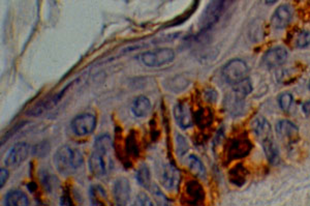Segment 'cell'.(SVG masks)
<instances>
[{
    "instance_id": "1",
    "label": "cell",
    "mask_w": 310,
    "mask_h": 206,
    "mask_svg": "<svg viewBox=\"0 0 310 206\" xmlns=\"http://www.w3.org/2000/svg\"><path fill=\"white\" fill-rule=\"evenodd\" d=\"M112 146V139L109 135H101L96 138L94 149L89 158V169L93 176L102 178L108 175L112 167L110 158Z\"/></svg>"
},
{
    "instance_id": "2",
    "label": "cell",
    "mask_w": 310,
    "mask_h": 206,
    "mask_svg": "<svg viewBox=\"0 0 310 206\" xmlns=\"http://www.w3.org/2000/svg\"><path fill=\"white\" fill-rule=\"evenodd\" d=\"M251 128L254 134L257 136V138L261 140L268 161L273 165H277L280 161L279 150L277 144L275 143L272 129L268 120L263 116L257 117L252 122Z\"/></svg>"
},
{
    "instance_id": "3",
    "label": "cell",
    "mask_w": 310,
    "mask_h": 206,
    "mask_svg": "<svg viewBox=\"0 0 310 206\" xmlns=\"http://www.w3.org/2000/svg\"><path fill=\"white\" fill-rule=\"evenodd\" d=\"M53 162L60 174L68 176L74 174L83 165V156L79 150L64 145L57 149Z\"/></svg>"
},
{
    "instance_id": "4",
    "label": "cell",
    "mask_w": 310,
    "mask_h": 206,
    "mask_svg": "<svg viewBox=\"0 0 310 206\" xmlns=\"http://www.w3.org/2000/svg\"><path fill=\"white\" fill-rule=\"evenodd\" d=\"M222 76L231 86H234L248 78V66L242 59H232L223 67Z\"/></svg>"
},
{
    "instance_id": "5",
    "label": "cell",
    "mask_w": 310,
    "mask_h": 206,
    "mask_svg": "<svg viewBox=\"0 0 310 206\" xmlns=\"http://www.w3.org/2000/svg\"><path fill=\"white\" fill-rule=\"evenodd\" d=\"M175 59V52L170 48L148 51L140 56L142 63L148 67H160L171 63Z\"/></svg>"
},
{
    "instance_id": "6",
    "label": "cell",
    "mask_w": 310,
    "mask_h": 206,
    "mask_svg": "<svg viewBox=\"0 0 310 206\" xmlns=\"http://www.w3.org/2000/svg\"><path fill=\"white\" fill-rule=\"evenodd\" d=\"M252 147L253 145L248 137L246 136L236 137L235 139L231 140L228 144L227 156L229 161L246 158L252 150Z\"/></svg>"
},
{
    "instance_id": "7",
    "label": "cell",
    "mask_w": 310,
    "mask_h": 206,
    "mask_svg": "<svg viewBox=\"0 0 310 206\" xmlns=\"http://www.w3.org/2000/svg\"><path fill=\"white\" fill-rule=\"evenodd\" d=\"M96 127V117L91 113H84L76 116L71 124L75 135L85 137L90 135Z\"/></svg>"
},
{
    "instance_id": "8",
    "label": "cell",
    "mask_w": 310,
    "mask_h": 206,
    "mask_svg": "<svg viewBox=\"0 0 310 206\" xmlns=\"http://www.w3.org/2000/svg\"><path fill=\"white\" fill-rule=\"evenodd\" d=\"M29 151L30 146L26 142H19L15 144L7 154L5 164L11 168H16L20 166L28 158Z\"/></svg>"
},
{
    "instance_id": "9",
    "label": "cell",
    "mask_w": 310,
    "mask_h": 206,
    "mask_svg": "<svg viewBox=\"0 0 310 206\" xmlns=\"http://www.w3.org/2000/svg\"><path fill=\"white\" fill-rule=\"evenodd\" d=\"M181 180L179 169L174 164H167L162 170L161 181L166 190L170 192L176 191Z\"/></svg>"
},
{
    "instance_id": "10",
    "label": "cell",
    "mask_w": 310,
    "mask_h": 206,
    "mask_svg": "<svg viewBox=\"0 0 310 206\" xmlns=\"http://www.w3.org/2000/svg\"><path fill=\"white\" fill-rule=\"evenodd\" d=\"M225 3H226V0H211L210 5L208 6V8H207L203 16L202 24H201L202 30L209 29L218 21Z\"/></svg>"
},
{
    "instance_id": "11",
    "label": "cell",
    "mask_w": 310,
    "mask_h": 206,
    "mask_svg": "<svg viewBox=\"0 0 310 206\" xmlns=\"http://www.w3.org/2000/svg\"><path fill=\"white\" fill-rule=\"evenodd\" d=\"M73 83H74V82H73ZM73 83L68 84L67 86H65L62 90H60V91H59L58 93H56L55 95L51 96V97H48V98H46L45 100L40 101L39 104H37L36 106H33L30 110H28V111H27V114L30 115V116H39V115L43 114L45 111H47V110H49V109H51V108H53L54 106H56V105L58 104V102L60 101V99H62V97H63V95L65 94L66 90L72 86Z\"/></svg>"
},
{
    "instance_id": "12",
    "label": "cell",
    "mask_w": 310,
    "mask_h": 206,
    "mask_svg": "<svg viewBox=\"0 0 310 206\" xmlns=\"http://www.w3.org/2000/svg\"><path fill=\"white\" fill-rule=\"evenodd\" d=\"M287 59V51L283 47H274L265 53L262 59L264 66L274 68L282 65Z\"/></svg>"
},
{
    "instance_id": "13",
    "label": "cell",
    "mask_w": 310,
    "mask_h": 206,
    "mask_svg": "<svg viewBox=\"0 0 310 206\" xmlns=\"http://www.w3.org/2000/svg\"><path fill=\"white\" fill-rule=\"evenodd\" d=\"M174 117L176 123L182 130H188L194 126V117L191 108L186 102H178L175 106Z\"/></svg>"
},
{
    "instance_id": "14",
    "label": "cell",
    "mask_w": 310,
    "mask_h": 206,
    "mask_svg": "<svg viewBox=\"0 0 310 206\" xmlns=\"http://www.w3.org/2000/svg\"><path fill=\"white\" fill-rule=\"evenodd\" d=\"M113 196L117 205H126L130 198L129 181L124 178H118L113 186Z\"/></svg>"
},
{
    "instance_id": "15",
    "label": "cell",
    "mask_w": 310,
    "mask_h": 206,
    "mask_svg": "<svg viewBox=\"0 0 310 206\" xmlns=\"http://www.w3.org/2000/svg\"><path fill=\"white\" fill-rule=\"evenodd\" d=\"M292 19V10L288 5L279 6L272 16V25L277 29L285 28Z\"/></svg>"
},
{
    "instance_id": "16",
    "label": "cell",
    "mask_w": 310,
    "mask_h": 206,
    "mask_svg": "<svg viewBox=\"0 0 310 206\" xmlns=\"http://www.w3.org/2000/svg\"><path fill=\"white\" fill-rule=\"evenodd\" d=\"M276 133L281 140L292 142L298 137L299 130L295 124L283 119L276 124Z\"/></svg>"
},
{
    "instance_id": "17",
    "label": "cell",
    "mask_w": 310,
    "mask_h": 206,
    "mask_svg": "<svg viewBox=\"0 0 310 206\" xmlns=\"http://www.w3.org/2000/svg\"><path fill=\"white\" fill-rule=\"evenodd\" d=\"M185 193L187 195V203L200 204L205 200V192L203 185L197 180H189L185 185Z\"/></svg>"
},
{
    "instance_id": "18",
    "label": "cell",
    "mask_w": 310,
    "mask_h": 206,
    "mask_svg": "<svg viewBox=\"0 0 310 206\" xmlns=\"http://www.w3.org/2000/svg\"><path fill=\"white\" fill-rule=\"evenodd\" d=\"M244 97L235 91L230 93L225 99V108L232 116H238L243 112L244 108Z\"/></svg>"
},
{
    "instance_id": "19",
    "label": "cell",
    "mask_w": 310,
    "mask_h": 206,
    "mask_svg": "<svg viewBox=\"0 0 310 206\" xmlns=\"http://www.w3.org/2000/svg\"><path fill=\"white\" fill-rule=\"evenodd\" d=\"M150 110H151V102L147 96L140 95L134 98L131 106V111L134 116L140 118L145 117L149 114Z\"/></svg>"
},
{
    "instance_id": "20",
    "label": "cell",
    "mask_w": 310,
    "mask_h": 206,
    "mask_svg": "<svg viewBox=\"0 0 310 206\" xmlns=\"http://www.w3.org/2000/svg\"><path fill=\"white\" fill-rule=\"evenodd\" d=\"M247 176L248 171L242 164H238L233 167L229 173L230 181L237 186H242L246 182Z\"/></svg>"
},
{
    "instance_id": "21",
    "label": "cell",
    "mask_w": 310,
    "mask_h": 206,
    "mask_svg": "<svg viewBox=\"0 0 310 206\" xmlns=\"http://www.w3.org/2000/svg\"><path fill=\"white\" fill-rule=\"evenodd\" d=\"M7 206H27L30 204L27 195L19 190L10 191L5 199Z\"/></svg>"
},
{
    "instance_id": "22",
    "label": "cell",
    "mask_w": 310,
    "mask_h": 206,
    "mask_svg": "<svg viewBox=\"0 0 310 206\" xmlns=\"http://www.w3.org/2000/svg\"><path fill=\"white\" fill-rule=\"evenodd\" d=\"M187 164L194 175L200 178H206V169L198 157L191 156L187 160Z\"/></svg>"
},
{
    "instance_id": "23",
    "label": "cell",
    "mask_w": 310,
    "mask_h": 206,
    "mask_svg": "<svg viewBox=\"0 0 310 206\" xmlns=\"http://www.w3.org/2000/svg\"><path fill=\"white\" fill-rule=\"evenodd\" d=\"M136 180L143 187L148 188V190H149L150 186L152 185V182H151V173H150V170H149L147 165L143 164V165L140 166L139 169H137Z\"/></svg>"
},
{
    "instance_id": "24",
    "label": "cell",
    "mask_w": 310,
    "mask_h": 206,
    "mask_svg": "<svg viewBox=\"0 0 310 206\" xmlns=\"http://www.w3.org/2000/svg\"><path fill=\"white\" fill-rule=\"evenodd\" d=\"M136 137H135V134L134 132H131L126 138V141H125V151H126V154L128 157L130 158H136L137 156H139V145H137V142H136Z\"/></svg>"
},
{
    "instance_id": "25",
    "label": "cell",
    "mask_w": 310,
    "mask_h": 206,
    "mask_svg": "<svg viewBox=\"0 0 310 206\" xmlns=\"http://www.w3.org/2000/svg\"><path fill=\"white\" fill-rule=\"evenodd\" d=\"M195 120L201 128L208 127L212 124V112L209 109H201L196 113Z\"/></svg>"
},
{
    "instance_id": "26",
    "label": "cell",
    "mask_w": 310,
    "mask_h": 206,
    "mask_svg": "<svg viewBox=\"0 0 310 206\" xmlns=\"http://www.w3.org/2000/svg\"><path fill=\"white\" fill-rule=\"evenodd\" d=\"M232 87H233V91H235V92H237L241 95H243V96L248 95L252 91V84H251L249 78H247L243 81H241L240 83L234 85V86H232Z\"/></svg>"
},
{
    "instance_id": "27",
    "label": "cell",
    "mask_w": 310,
    "mask_h": 206,
    "mask_svg": "<svg viewBox=\"0 0 310 206\" xmlns=\"http://www.w3.org/2000/svg\"><path fill=\"white\" fill-rule=\"evenodd\" d=\"M292 102H294V96H292V94L289 92L281 93L278 97L279 107L281 108V110L285 112H287L290 109Z\"/></svg>"
},
{
    "instance_id": "28",
    "label": "cell",
    "mask_w": 310,
    "mask_h": 206,
    "mask_svg": "<svg viewBox=\"0 0 310 206\" xmlns=\"http://www.w3.org/2000/svg\"><path fill=\"white\" fill-rule=\"evenodd\" d=\"M295 44H296V47L299 49L307 48L310 45V32L306 30L300 31L296 38Z\"/></svg>"
},
{
    "instance_id": "29",
    "label": "cell",
    "mask_w": 310,
    "mask_h": 206,
    "mask_svg": "<svg viewBox=\"0 0 310 206\" xmlns=\"http://www.w3.org/2000/svg\"><path fill=\"white\" fill-rule=\"evenodd\" d=\"M176 146H177V154L179 157H183L189 148L186 139L180 134L176 135Z\"/></svg>"
},
{
    "instance_id": "30",
    "label": "cell",
    "mask_w": 310,
    "mask_h": 206,
    "mask_svg": "<svg viewBox=\"0 0 310 206\" xmlns=\"http://www.w3.org/2000/svg\"><path fill=\"white\" fill-rule=\"evenodd\" d=\"M49 150H50L49 144L47 142H42L33 147L32 153H33V156H36V157H44L45 154L49 152Z\"/></svg>"
},
{
    "instance_id": "31",
    "label": "cell",
    "mask_w": 310,
    "mask_h": 206,
    "mask_svg": "<svg viewBox=\"0 0 310 206\" xmlns=\"http://www.w3.org/2000/svg\"><path fill=\"white\" fill-rule=\"evenodd\" d=\"M149 190L151 191V193H152V195H153V197L155 198V200H157L158 202H159V204H162V205H165V203L163 202V201H165L167 204H169V202L167 201V198H166V196L162 193V191L160 190V187L159 186H157L155 184H153V186L151 185L150 186V188Z\"/></svg>"
},
{
    "instance_id": "32",
    "label": "cell",
    "mask_w": 310,
    "mask_h": 206,
    "mask_svg": "<svg viewBox=\"0 0 310 206\" xmlns=\"http://www.w3.org/2000/svg\"><path fill=\"white\" fill-rule=\"evenodd\" d=\"M134 204L135 205H141V206H152L153 202L151 201L150 197L147 194L140 193L139 195H137Z\"/></svg>"
},
{
    "instance_id": "33",
    "label": "cell",
    "mask_w": 310,
    "mask_h": 206,
    "mask_svg": "<svg viewBox=\"0 0 310 206\" xmlns=\"http://www.w3.org/2000/svg\"><path fill=\"white\" fill-rule=\"evenodd\" d=\"M9 171L6 168H2L0 169V186L2 188L5 186L8 178H9Z\"/></svg>"
},
{
    "instance_id": "34",
    "label": "cell",
    "mask_w": 310,
    "mask_h": 206,
    "mask_svg": "<svg viewBox=\"0 0 310 206\" xmlns=\"http://www.w3.org/2000/svg\"><path fill=\"white\" fill-rule=\"evenodd\" d=\"M61 205H73V201H72V197L71 195L68 194V192H64V194L61 196Z\"/></svg>"
},
{
    "instance_id": "35",
    "label": "cell",
    "mask_w": 310,
    "mask_h": 206,
    "mask_svg": "<svg viewBox=\"0 0 310 206\" xmlns=\"http://www.w3.org/2000/svg\"><path fill=\"white\" fill-rule=\"evenodd\" d=\"M23 126H24V124H19L18 126H16V127L14 128V130L10 131V132H9V133H8L7 135H6V137H5V138L3 139V144H4L5 142H7V140H8V139H10V138H11V136H12V134L14 135V134H15V132H17V131H18L19 129H21V128H22Z\"/></svg>"
},
{
    "instance_id": "36",
    "label": "cell",
    "mask_w": 310,
    "mask_h": 206,
    "mask_svg": "<svg viewBox=\"0 0 310 206\" xmlns=\"http://www.w3.org/2000/svg\"><path fill=\"white\" fill-rule=\"evenodd\" d=\"M216 97H217V94H216L215 90H213V89L206 92V98H207V100H209V101H215Z\"/></svg>"
},
{
    "instance_id": "37",
    "label": "cell",
    "mask_w": 310,
    "mask_h": 206,
    "mask_svg": "<svg viewBox=\"0 0 310 206\" xmlns=\"http://www.w3.org/2000/svg\"><path fill=\"white\" fill-rule=\"evenodd\" d=\"M302 110L305 115H310V100L304 102L302 105Z\"/></svg>"
},
{
    "instance_id": "38",
    "label": "cell",
    "mask_w": 310,
    "mask_h": 206,
    "mask_svg": "<svg viewBox=\"0 0 310 206\" xmlns=\"http://www.w3.org/2000/svg\"><path fill=\"white\" fill-rule=\"evenodd\" d=\"M278 2V0H264V3L266 5H269V6H272L274 4H276Z\"/></svg>"
},
{
    "instance_id": "39",
    "label": "cell",
    "mask_w": 310,
    "mask_h": 206,
    "mask_svg": "<svg viewBox=\"0 0 310 206\" xmlns=\"http://www.w3.org/2000/svg\"><path fill=\"white\" fill-rule=\"evenodd\" d=\"M309 89H310V81H309Z\"/></svg>"
}]
</instances>
